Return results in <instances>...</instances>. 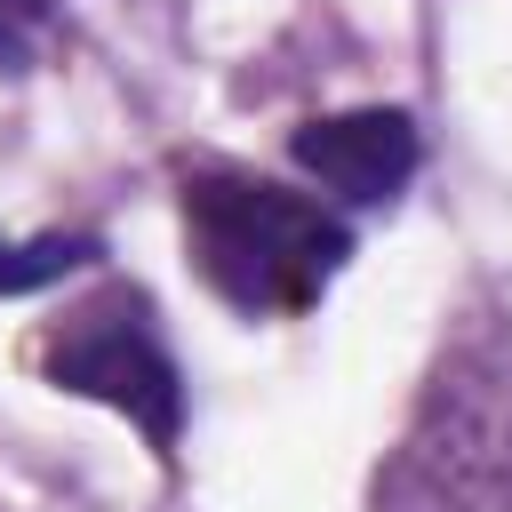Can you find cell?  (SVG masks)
Instances as JSON below:
<instances>
[{
	"label": "cell",
	"instance_id": "obj_1",
	"mask_svg": "<svg viewBox=\"0 0 512 512\" xmlns=\"http://www.w3.org/2000/svg\"><path fill=\"white\" fill-rule=\"evenodd\" d=\"M184 248H192L200 280L232 312H248V320H296L344 272L352 224L336 208H320L312 192H288L272 176L192 168L184 176Z\"/></svg>",
	"mask_w": 512,
	"mask_h": 512
},
{
	"label": "cell",
	"instance_id": "obj_2",
	"mask_svg": "<svg viewBox=\"0 0 512 512\" xmlns=\"http://www.w3.org/2000/svg\"><path fill=\"white\" fill-rule=\"evenodd\" d=\"M368 512H512V360L448 344L368 480Z\"/></svg>",
	"mask_w": 512,
	"mask_h": 512
},
{
	"label": "cell",
	"instance_id": "obj_3",
	"mask_svg": "<svg viewBox=\"0 0 512 512\" xmlns=\"http://www.w3.org/2000/svg\"><path fill=\"white\" fill-rule=\"evenodd\" d=\"M40 368H48L56 392H80V400L128 416L152 440V456H176V440H184V368H176V352H168L144 288L112 280V288L80 296L48 328Z\"/></svg>",
	"mask_w": 512,
	"mask_h": 512
},
{
	"label": "cell",
	"instance_id": "obj_4",
	"mask_svg": "<svg viewBox=\"0 0 512 512\" xmlns=\"http://www.w3.org/2000/svg\"><path fill=\"white\" fill-rule=\"evenodd\" d=\"M288 152H296V168H304L320 192H336L344 208H384V200L408 192V176H416V160H424V136H416V120H408L400 104H360V112L304 120V128L288 136Z\"/></svg>",
	"mask_w": 512,
	"mask_h": 512
},
{
	"label": "cell",
	"instance_id": "obj_5",
	"mask_svg": "<svg viewBox=\"0 0 512 512\" xmlns=\"http://www.w3.org/2000/svg\"><path fill=\"white\" fill-rule=\"evenodd\" d=\"M104 248L88 232H32V240H8L0 232V296H32V288H56L64 272L96 264Z\"/></svg>",
	"mask_w": 512,
	"mask_h": 512
},
{
	"label": "cell",
	"instance_id": "obj_6",
	"mask_svg": "<svg viewBox=\"0 0 512 512\" xmlns=\"http://www.w3.org/2000/svg\"><path fill=\"white\" fill-rule=\"evenodd\" d=\"M48 0H0V72H24V24H40Z\"/></svg>",
	"mask_w": 512,
	"mask_h": 512
}]
</instances>
